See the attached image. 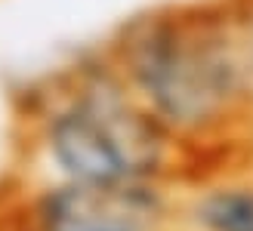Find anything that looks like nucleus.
<instances>
[{"instance_id":"obj_1","label":"nucleus","mask_w":253,"mask_h":231,"mask_svg":"<svg viewBox=\"0 0 253 231\" xmlns=\"http://www.w3.org/2000/svg\"><path fill=\"white\" fill-rule=\"evenodd\" d=\"M102 49L185 151L195 176L250 160L253 12L244 0H179L142 9L121 22Z\"/></svg>"},{"instance_id":"obj_2","label":"nucleus","mask_w":253,"mask_h":231,"mask_svg":"<svg viewBox=\"0 0 253 231\" xmlns=\"http://www.w3.org/2000/svg\"><path fill=\"white\" fill-rule=\"evenodd\" d=\"M22 179L84 185H185L192 160L124 83L105 49L65 62L16 96Z\"/></svg>"},{"instance_id":"obj_3","label":"nucleus","mask_w":253,"mask_h":231,"mask_svg":"<svg viewBox=\"0 0 253 231\" xmlns=\"http://www.w3.org/2000/svg\"><path fill=\"white\" fill-rule=\"evenodd\" d=\"M176 185H84L9 176L0 231H176Z\"/></svg>"},{"instance_id":"obj_4","label":"nucleus","mask_w":253,"mask_h":231,"mask_svg":"<svg viewBox=\"0 0 253 231\" xmlns=\"http://www.w3.org/2000/svg\"><path fill=\"white\" fill-rule=\"evenodd\" d=\"M176 231H253V166H216L179 185Z\"/></svg>"},{"instance_id":"obj_5","label":"nucleus","mask_w":253,"mask_h":231,"mask_svg":"<svg viewBox=\"0 0 253 231\" xmlns=\"http://www.w3.org/2000/svg\"><path fill=\"white\" fill-rule=\"evenodd\" d=\"M244 6H247V9H250V12H253V0H244Z\"/></svg>"}]
</instances>
